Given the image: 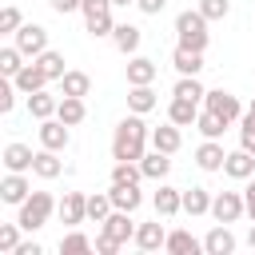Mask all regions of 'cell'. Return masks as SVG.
<instances>
[{
	"label": "cell",
	"instance_id": "1",
	"mask_svg": "<svg viewBox=\"0 0 255 255\" xmlns=\"http://www.w3.org/2000/svg\"><path fill=\"white\" fill-rule=\"evenodd\" d=\"M147 143H151V128L143 124L139 112H128V116L116 124V131H112V159H131V163H139L143 151H147Z\"/></svg>",
	"mask_w": 255,
	"mask_h": 255
},
{
	"label": "cell",
	"instance_id": "2",
	"mask_svg": "<svg viewBox=\"0 0 255 255\" xmlns=\"http://www.w3.org/2000/svg\"><path fill=\"white\" fill-rule=\"evenodd\" d=\"M207 24H211V20H207L199 8L179 12V16H175V36H179V44H183V48H191V52H207V40H211Z\"/></svg>",
	"mask_w": 255,
	"mask_h": 255
},
{
	"label": "cell",
	"instance_id": "3",
	"mask_svg": "<svg viewBox=\"0 0 255 255\" xmlns=\"http://www.w3.org/2000/svg\"><path fill=\"white\" fill-rule=\"evenodd\" d=\"M56 207H60V203L52 199V191H32V195H28V199L16 207V223H20V227L32 235V231H40V227L48 223V215H52Z\"/></svg>",
	"mask_w": 255,
	"mask_h": 255
},
{
	"label": "cell",
	"instance_id": "4",
	"mask_svg": "<svg viewBox=\"0 0 255 255\" xmlns=\"http://www.w3.org/2000/svg\"><path fill=\"white\" fill-rule=\"evenodd\" d=\"M203 108H207V112H215L227 128H231V124H239V120H243V112H247V108L239 104V96H231V92H223V88H211V92L203 96Z\"/></svg>",
	"mask_w": 255,
	"mask_h": 255
},
{
	"label": "cell",
	"instance_id": "5",
	"mask_svg": "<svg viewBox=\"0 0 255 255\" xmlns=\"http://www.w3.org/2000/svg\"><path fill=\"white\" fill-rule=\"evenodd\" d=\"M112 8H116L112 0H84L80 16H84V24H88V32H92V36H112V32H116Z\"/></svg>",
	"mask_w": 255,
	"mask_h": 255
},
{
	"label": "cell",
	"instance_id": "6",
	"mask_svg": "<svg viewBox=\"0 0 255 255\" xmlns=\"http://www.w3.org/2000/svg\"><path fill=\"white\" fill-rule=\"evenodd\" d=\"M12 44H16L28 60H36L40 52H48V28H44V24H20V28L12 32Z\"/></svg>",
	"mask_w": 255,
	"mask_h": 255
},
{
	"label": "cell",
	"instance_id": "7",
	"mask_svg": "<svg viewBox=\"0 0 255 255\" xmlns=\"http://www.w3.org/2000/svg\"><path fill=\"white\" fill-rule=\"evenodd\" d=\"M239 215H247L243 191H215L211 195V219L215 223H235Z\"/></svg>",
	"mask_w": 255,
	"mask_h": 255
},
{
	"label": "cell",
	"instance_id": "8",
	"mask_svg": "<svg viewBox=\"0 0 255 255\" xmlns=\"http://www.w3.org/2000/svg\"><path fill=\"white\" fill-rule=\"evenodd\" d=\"M28 195H32V179H28V171H8V175L0 179V199H4V203L20 207Z\"/></svg>",
	"mask_w": 255,
	"mask_h": 255
},
{
	"label": "cell",
	"instance_id": "9",
	"mask_svg": "<svg viewBox=\"0 0 255 255\" xmlns=\"http://www.w3.org/2000/svg\"><path fill=\"white\" fill-rule=\"evenodd\" d=\"M60 223H68V227H80V223H88V195L84 191H64V199H60Z\"/></svg>",
	"mask_w": 255,
	"mask_h": 255
},
{
	"label": "cell",
	"instance_id": "10",
	"mask_svg": "<svg viewBox=\"0 0 255 255\" xmlns=\"http://www.w3.org/2000/svg\"><path fill=\"white\" fill-rule=\"evenodd\" d=\"M68 143H72V131H68V124H64L60 116H52V120H40V147L64 151Z\"/></svg>",
	"mask_w": 255,
	"mask_h": 255
},
{
	"label": "cell",
	"instance_id": "11",
	"mask_svg": "<svg viewBox=\"0 0 255 255\" xmlns=\"http://www.w3.org/2000/svg\"><path fill=\"white\" fill-rule=\"evenodd\" d=\"M100 231L112 235L116 243H131V239H135V219H131V211H120V207H116V211L100 223Z\"/></svg>",
	"mask_w": 255,
	"mask_h": 255
},
{
	"label": "cell",
	"instance_id": "12",
	"mask_svg": "<svg viewBox=\"0 0 255 255\" xmlns=\"http://www.w3.org/2000/svg\"><path fill=\"white\" fill-rule=\"evenodd\" d=\"M159 219H163V215H155L151 223H135V239H131V243H135L139 251H159V247L167 243V227H163Z\"/></svg>",
	"mask_w": 255,
	"mask_h": 255
},
{
	"label": "cell",
	"instance_id": "13",
	"mask_svg": "<svg viewBox=\"0 0 255 255\" xmlns=\"http://www.w3.org/2000/svg\"><path fill=\"white\" fill-rule=\"evenodd\" d=\"M151 207H155V215L171 219V215H179V211H183V191H179V187H171V183H159V187H155V195H151Z\"/></svg>",
	"mask_w": 255,
	"mask_h": 255
},
{
	"label": "cell",
	"instance_id": "14",
	"mask_svg": "<svg viewBox=\"0 0 255 255\" xmlns=\"http://www.w3.org/2000/svg\"><path fill=\"white\" fill-rule=\"evenodd\" d=\"M12 80H16L20 96H32V92H40V88H48V84H52V80H48V72H44L36 60H28V64H24V68H20Z\"/></svg>",
	"mask_w": 255,
	"mask_h": 255
},
{
	"label": "cell",
	"instance_id": "15",
	"mask_svg": "<svg viewBox=\"0 0 255 255\" xmlns=\"http://www.w3.org/2000/svg\"><path fill=\"white\" fill-rule=\"evenodd\" d=\"M235 247H239V239L231 235L227 223H215V227L203 235V251H207V255H231Z\"/></svg>",
	"mask_w": 255,
	"mask_h": 255
},
{
	"label": "cell",
	"instance_id": "16",
	"mask_svg": "<svg viewBox=\"0 0 255 255\" xmlns=\"http://www.w3.org/2000/svg\"><path fill=\"white\" fill-rule=\"evenodd\" d=\"M163 251H167V255H199V251H203V239H195L187 227H175V231H167Z\"/></svg>",
	"mask_w": 255,
	"mask_h": 255
},
{
	"label": "cell",
	"instance_id": "17",
	"mask_svg": "<svg viewBox=\"0 0 255 255\" xmlns=\"http://www.w3.org/2000/svg\"><path fill=\"white\" fill-rule=\"evenodd\" d=\"M223 159H227V151H223L219 139H203V143L195 147V163H199V171H223Z\"/></svg>",
	"mask_w": 255,
	"mask_h": 255
},
{
	"label": "cell",
	"instance_id": "18",
	"mask_svg": "<svg viewBox=\"0 0 255 255\" xmlns=\"http://www.w3.org/2000/svg\"><path fill=\"white\" fill-rule=\"evenodd\" d=\"M139 167H143V179L163 183V179H167V171H171V155H167V151H159V147H151V151H143Z\"/></svg>",
	"mask_w": 255,
	"mask_h": 255
},
{
	"label": "cell",
	"instance_id": "19",
	"mask_svg": "<svg viewBox=\"0 0 255 255\" xmlns=\"http://www.w3.org/2000/svg\"><path fill=\"white\" fill-rule=\"evenodd\" d=\"M223 171H227L231 179H251V175H255V155H251L247 147H235V151H227Z\"/></svg>",
	"mask_w": 255,
	"mask_h": 255
},
{
	"label": "cell",
	"instance_id": "20",
	"mask_svg": "<svg viewBox=\"0 0 255 255\" xmlns=\"http://www.w3.org/2000/svg\"><path fill=\"white\" fill-rule=\"evenodd\" d=\"M108 195H112V203L120 207V211H139V203H143V191H139V183H112L108 187Z\"/></svg>",
	"mask_w": 255,
	"mask_h": 255
},
{
	"label": "cell",
	"instance_id": "21",
	"mask_svg": "<svg viewBox=\"0 0 255 255\" xmlns=\"http://www.w3.org/2000/svg\"><path fill=\"white\" fill-rule=\"evenodd\" d=\"M155 104H159V96L151 92V84H128V112L147 116V112H155Z\"/></svg>",
	"mask_w": 255,
	"mask_h": 255
},
{
	"label": "cell",
	"instance_id": "22",
	"mask_svg": "<svg viewBox=\"0 0 255 255\" xmlns=\"http://www.w3.org/2000/svg\"><path fill=\"white\" fill-rule=\"evenodd\" d=\"M64 171V159H60V151H52V147H40L36 151V159H32V175L36 179H56Z\"/></svg>",
	"mask_w": 255,
	"mask_h": 255
},
{
	"label": "cell",
	"instance_id": "23",
	"mask_svg": "<svg viewBox=\"0 0 255 255\" xmlns=\"http://www.w3.org/2000/svg\"><path fill=\"white\" fill-rule=\"evenodd\" d=\"M112 44H116V52H124V56H135V52H139V44H143V32H139L135 24H116V32H112Z\"/></svg>",
	"mask_w": 255,
	"mask_h": 255
},
{
	"label": "cell",
	"instance_id": "24",
	"mask_svg": "<svg viewBox=\"0 0 255 255\" xmlns=\"http://www.w3.org/2000/svg\"><path fill=\"white\" fill-rule=\"evenodd\" d=\"M159 64L147 56H128V84H155Z\"/></svg>",
	"mask_w": 255,
	"mask_h": 255
},
{
	"label": "cell",
	"instance_id": "25",
	"mask_svg": "<svg viewBox=\"0 0 255 255\" xmlns=\"http://www.w3.org/2000/svg\"><path fill=\"white\" fill-rule=\"evenodd\" d=\"M56 108H60V96H52L48 88H40V92L28 96V116H32V120H52Z\"/></svg>",
	"mask_w": 255,
	"mask_h": 255
},
{
	"label": "cell",
	"instance_id": "26",
	"mask_svg": "<svg viewBox=\"0 0 255 255\" xmlns=\"http://www.w3.org/2000/svg\"><path fill=\"white\" fill-rule=\"evenodd\" d=\"M167 120L179 124V128H195V120H199V104H195V100H179V96H171V104H167Z\"/></svg>",
	"mask_w": 255,
	"mask_h": 255
},
{
	"label": "cell",
	"instance_id": "27",
	"mask_svg": "<svg viewBox=\"0 0 255 255\" xmlns=\"http://www.w3.org/2000/svg\"><path fill=\"white\" fill-rule=\"evenodd\" d=\"M179 143H183V135H179V124H159V128H151V147H159V151H167V155H175L179 151Z\"/></svg>",
	"mask_w": 255,
	"mask_h": 255
},
{
	"label": "cell",
	"instance_id": "28",
	"mask_svg": "<svg viewBox=\"0 0 255 255\" xmlns=\"http://www.w3.org/2000/svg\"><path fill=\"white\" fill-rule=\"evenodd\" d=\"M0 159H4V171H32V159H36V151H32L28 143H8Z\"/></svg>",
	"mask_w": 255,
	"mask_h": 255
},
{
	"label": "cell",
	"instance_id": "29",
	"mask_svg": "<svg viewBox=\"0 0 255 255\" xmlns=\"http://www.w3.org/2000/svg\"><path fill=\"white\" fill-rule=\"evenodd\" d=\"M171 64H175V72H179V76H199V72H203V52H191V48L175 44Z\"/></svg>",
	"mask_w": 255,
	"mask_h": 255
},
{
	"label": "cell",
	"instance_id": "30",
	"mask_svg": "<svg viewBox=\"0 0 255 255\" xmlns=\"http://www.w3.org/2000/svg\"><path fill=\"white\" fill-rule=\"evenodd\" d=\"M56 116H60L68 128L84 124V116H88V108H84V96H60V108H56Z\"/></svg>",
	"mask_w": 255,
	"mask_h": 255
},
{
	"label": "cell",
	"instance_id": "31",
	"mask_svg": "<svg viewBox=\"0 0 255 255\" xmlns=\"http://www.w3.org/2000/svg\"><path fill=\"white\" fill-rule=\"evenodd\" d=\"M183 211L195 219V215H211V191L207 187H187L183 191Z\"/></svg>",
	"mask_w": 255,
	"mask_h": 255
},
{
	"label": "cell",
	"instance_id": "32",
	"mask_svg": "<svg viewBox=\"0 0 255 255\" xmlns=\"http://www.w3.org/2000/svg\"><path fill=\"white\" fill-rule=\"evenodd\" d=\"M60 84V96H88L92 92V76L88 72H64V80H56Z\"/></svg>",
	"mask_w": 255,
	"mask_h": 255
},
{
	"label": "cell",
	"instance_id": "33",
	"mask_svg": "<svg viewBox=\"0 0 255 255\" xmlns=\"http://www.w3.org/2000/svg\"><path fill=\"white\" fill-rule=\"evenodd\" d=\"M171 96H179V100H195V104H203V96H207V88L199 84V76H179V80H175V88H171Z\"/></svg>",
	"mask_w": 255,
	"mask_h": 255
},
{
	"label": "cell",
	"instance_id": "34",
	"mask_svg": "<svg viewBox=\"0 0 255 255\" xmlns=\"http://www.w3.org/2000/svg\"><path fill=\"white\" fill-rule=\"evenodd\" d=\"M112 211H116V203H112V195H108V191L88 195V223H104Z\"/></svg>",
	"mask_w": 255,
	"mask_h": 255
},
{
	"label": "cell",
	"instance_id": "35",
	"mask_svg": "<svg viewBox=\"0 0 255 255\" xmlns=\"http://www.w3.org/2000/svg\"><path fill=\"white\" fill-rule=\"evenodd\" d=\"M60 251H64V255H88V251H96V243H92L84 231H76V227H72V231L60 239Z\"/></svg>",
	"mask_w": 255,
	"mask_h": 255
},
{
	"label": "cell",
	"instance_id": "36",
	"mask_svg": "<svg viewBox=\"0 0 255 255\" xmlns=\"http://www.w3.org/2000/svg\"><path fill=\"white\" fill-rule=\"evenodd\" d=\"M24 60H28V56H24V52H20L16 44L0 48V76H8V80H12V76H16L20 68H24Z\"/></svg>",
	"mask_w": 255,
	"mask_h": 255
},
{
	"label": "cell",
	"instance_id": "37",
	"mask_svg": "<svg viewBox=\"0 0 255 255\" xmlns=\"http://www.w3.org/2000/svg\"><path fill=\"white\" fill-rule=\"evenodd\" d=\"M36 64L48 72V80H64V72H68V68H64V52H56V48L40 52V56H36Z\"/></svg>",
	"mask_w": 255,
	"mask_h": 255
},
{
	"label": "cell",
	"instance_id": "38",
	"mask_svg": "<svg viewBox=\"0 0 255 255\" xmlns=\"http://www.w3.org/2000/svg\"><path fill=\"white\" fill-rule=\"evenodd\" d=\"M195 128H199V135H203V139H219V135L227 131V124H223V120H219L215 112H207V108L199 112V120H195Z\"/></svg>",
	"mask_w": 255,
	"mask_h": 255
},
{
	"label": "cell",
	"instance_id": "39",
	"mask_svg": "<svg viewBox=\"0 0 255 255\" xmlns=\"http://www.w3.org/2000/svg\"><path fill=\"white\" fill-rule=\"evenodd\" d=\"M143 179V167L139 163H131V159H116V167H112V183H139Z\"/></svg>",
	"mask_w": 255,
	"mask_h": 255
},
{
	"label": "cell",
	"instance_id": "40",
	"mask_svg": "<svg viewBox=\"0 0 255 255\" xmlns=\"http://www.w3.org/2000/svg\"><path fill=\"white\" fill-rule=\"evenodd\" d=\"M20 231H24L20 223H4V227H0V251H4V255H12V251L20 247Z\"/></svg>",
	"mask_w": 255,
	"mask_h": 255
},
{
	"label": "cell",
	"instance_id": "41",
	"mask_svg": "<svg viewBox=\"0 0 255 255\" xmlns=\"http://www.w3.org/2000/svg\"><path fill=\"white\" fill-rule=\"evenodd\" d=\"M16 96H20L16 80H8V76H4V84H0V116H8V112L16 108Z\"/></svg>",
	"mask_w": 255,
	"mask_h": 255
},
{
	"label": "cell",
	"instance_id": "42",
	"mask_svg": "<svg viewBox=\"0 0 255 255\" xmlns=\"http://www.w3.org/2000/svg\"><path fill=\"white\" fill-rule=\"evenodd\" d=\"M239 147H247V151L255 155V116H247V112H243V120H239Z\"/></svg>",
	"mask_w": 255,
	"mask_h": 255
},
{
	"label": "cell",
	"instance_id": "43",
	"mask_svg": "<svg viewBox=\"0 0 255 255\" xmlns=\"http://www.w3.org/2000/svg\"><path fill=\"white\" fill-rule=\"evenodd\" d=\"M199 12H203L207 20H223V16L231 12V0H199Z\"/></svg>",
	"mask_w": 255,
	"mask_h": 255
},
{
	"label": "cell",
	"instance_id": "44",
	"mask_svg": "<svg viewBox=\"0 0 255 255\" xmlns=\"http://www.w3.org/2000/svg\"><path fill=\"white\" fill-rule=\"evenodd\" d=\"M20 24H24L20 8H12V4H8V8H0V32H8V36H12V32H16Z\"/></svg>",
	"mask_w": 255,
	"mask_h": 255
},
{
	"label": "cell",
	"instance_id": "45",
	"mask_svg": "<svg viewBox=\"0 0 255 255\" xmlns=\"http://www.w3.org/2000/svg\"><path fill=\"white\" fill-rule=\"evenodd\" d=\"M52 4V12L56 16H72V12H80L84 8V0H48Z\"/></svg>",
	"mask_w": 255,
	"mask_h": 255
},
{
	"label": "cell",
	"instance_id": "46",
	"mask_svg": "<svg viewBox=\"0 0 255 255\" xmlns=\"http://www.w3.org/2000/svg\"><path fill=\"white\" fill-rule=\"evenodd\" d=\"M120 247H124V243H116V239H112V235H104V231H100V235H96V251H100V255H116V251H120Z\"/></svg>",
	"mask_w": 255,
	"mask_h": 255
},
{
	"label": "cell",
	"instance_id": "47",
	"mask_svg": "<svg viewBox=\"0 0 255 255\" xmlns=\"http://www.w3.org/2000/svg\"><path fill=\"white\" fill-rule=\"evenodd\" d=\"M135 8H139L143 16H159V12L167 8V0H135Z\"/></svg>",
	"mask_w": 255,
	"mask_h": 255
},
{
	"label": "cell",
	"instance_id": "48",
	"mask_svg": "<svg viewBox=\"0 0 255 255\" xmlns=\"http://www.w3.org/2000/svg\"><path fill=\"white\" fill-rule=\"evenodd\" d=\"M243 203H247V215H251V223H255V175H251L247 187H243Z\"/></svg>",
	"mask_w": 255,
	"mask_h": 255
},
{
	"label": "cell",
	"instance_id": "49",
	"mask_svg": "<svg viewBox=\"0 0 255 255\" xmlns=\"http://www.w3.org/2000/svg\"><path fill=\"white\" fill-rule=\"evenodd\" d=\"M12 255H44V247H40L36 239H24V243H20V247H16Z\"/></svg>",
	"mask_w": 255,
	"mask_h": 255
},
{
	"label": "cell",
	"instance_id": "50",
	"mask_svg": "<svg viewBox=\"0 0 255 255\" xmlns=\"http://www.w3.org/2000/svg\"><path fill=\"white\" fill-rule=\"evenodd\" d=\"M247 247H251V251H255V223H251V227H247Z\"/></svg>",
	"mask_w": 255,
	"mask_h": 255
},
{
	"label": "cell",
	"instance_id": "51",
	"mask_svg": "<svg viewBox=\"0 0 255 255\" xmlns=\"http://www.w3.org/2000/svg\"><path fill=\"white\" fill-rule=\"evenodd\" d=\"M112 4H116V8H131L135 0H112Z\"/></svg>",
	"mask_w": 255,
	"mask_h": 255
},
{
	"label": "cell",
	"instance_id": "52",
	"mask_svg": "<svg viewBox=\"0 0 255 255\" xmlns=\"http://www.w3.org/2000/svg\"><path fill=\"white\" fill-rule=\"evenodd\" d=\"M247 116H255V100H251V104H247Z\"/></svg>",
	"mask_w": 255,
	"mask_h": 255
}]
</instances>
